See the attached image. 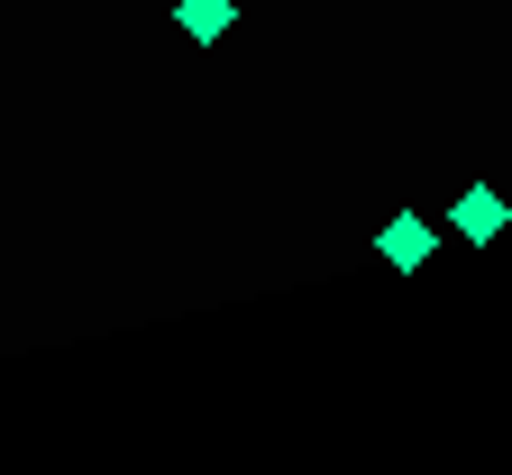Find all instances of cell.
<instances>
[{"mask_svg": "<svg viewBox=\"0 0 512 475\" xmlns=\"http://www.w3.org/2000/svg\"><path fill=\"white\" fill-rule=\"evenodd\" d=\"M430 220H394V229H384V265H412V256H430Z\"/></svg>", "mask_w": 512, "mask_h": 475, "instance_id": "obj_2", "label": "cell"}, {"mask_svg": "<svg viewBox=\"0 0 512 475\" xmlns=\"http://www.w3.org/2000/svg\"><path fill=\"white\" fill-rule=\"evenodd\" d=\"M503 220H512V211H503V192H494V183H467V192H458V211H448V229H458V238H494Z\"/></svg>", "mask_w": 512, "mask_h": 475, "instance_id": "obj_1", "label": "cell"}, {"mask_svg": "<svg viewBox=\"0 0 512 475\" xmlns=\"http://www.w3.org/2000/svg\"><path fill=\"white\" fill-rule=\"evenodd\" d=\"M174 19H183V37H229V19H238V10H229V0H183Z\"/></svg>", "mask_w": 512, "mask_h": 475, "instance_id": "obj_3", "label": "cell"}]
</instances>
